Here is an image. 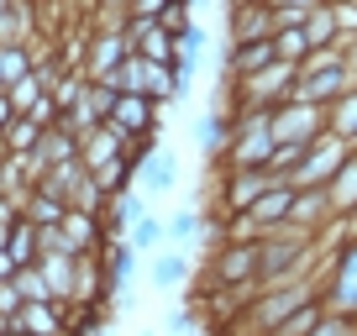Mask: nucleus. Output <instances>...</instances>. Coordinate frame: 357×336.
<instances>
[{
  "mask_svg": "<svg viewBox=\"0 0 357 336\" xmlns=\"http://www.w3.org/2000/svg\"><path fill=\"white\" fill-rule=\"evenodd\" d=\"M310 300H321V273H300V279H284V284H263V289L231 315V336H273L300 305H310Z\"/></svg>",
  "mask_w": 357,
  "mask_h": 336,
  "instance_id": "obj_1",
  "label": "nucleus"
},
{
  "mask_svg": "<svg viewBox=\"0 0 357 336\" xmlns=\"http://www.w3.org/2000/svg\"><path fill=\"white\" fill-rule=\"evenodd\" d=\"M257 263H263V242H257V236H226L211 252V263H205V284H211L215 294H231V315L263 289Z\"/></svg>",
  "mask_w": 357,
  "mask_h": 336,
  "instance_id": "obj_2",
  "label": "nucleus"
},
{
  "mask_svg": "<svg viewBox=\"0 0 357 336\" xmlns=\"http://www.w3.org/2000/svg\"><path fill=\"white\" fill-rule=\"evenodd\" d=\"M315 236L321 231H305V226H273L263 242V263H257V279L263 284H284V279H300V273H315Z\"/></svg>",
  "mask_w": 357,
  "mask_h": 336,
  "instance_id": "obj_3",
  "label": "nucleus"
},
{
  "mask_svg": "<svg viewBox=\"0 0 357 336\" xmlns=\"http://www.w3.org/2000/svg\"><path fill=\"white\" fill-rule=\"evenodd\" d=\"M294 84H300V63H268L247 79H226V105L231 111H279L284 100H294Z\"/></svg>",
  "mask_w": 357,
  "mask_h": 336,
  "instance_id": "obj_4",
  "label": "nucleus"
},
{
  "mask_svg": "<svg viewBox=\"0 0 357 336\" xmlns=\"http://www.w3.org/2000/svg\"><path fill=\"white\" fill-rule=\"evenodd\" d=\"M321 300H326V310L357 321V236L336 247L331 263L321 268Z\"/></svg>",
  "mask_w": 357,
  "mask_h": 336,
  "instance_id": "obj_5",
  "label": "nucleus"
},
{
  "mask_svg": "<svg viewBox=\"0 0 357 336\" xmlns=\"http://www.w3.org/2000/svg\"><path fill=\"white\" fill-rule=\"evenodd\" d=\"M268 184H273L268 168H221V174H215V211H221V221L247 215V205H252Z\"/></svg>",
  "mask_w": 357,
  "mask_h": 336,
  "instance_id": "obj_6",
  "label": "nucleus"
},
{
  "mask_svg": "<svg viewBox=\"0 0 357 336\" xmlns=\"http://www.w3.org/2000/svg\"><path fill=\"white\" fill-rule=\"evenodd\" d=\"M347 158H352V147H347L336 132H326V137H315V142L305 147V158H300V168L289 174V184H294V190H305V184H331L336 168H342Z\"/></svg>",
  "mask_w": 357,
  "mask_h": 336,
  "instance_id": "obj_7",
  "label": "nucleus"
},
{
  "mask_svg": "<svg viewBox=\"0 0 357 336\" xmlns=\"http://www.w3.org/2000/svg\"><path fill=\"white\" fill-rule=\"evenodd\" d=\"M126 58H132L126 22H121V26H95V32L84 37V74H89V79H111Z\"/></svg>",
  "mask_w": 357,
  "mask_h": 336,
  "instance_id": "obj_8",
  "label": "nucleus"
},
{
  "mask_svg": "<svg viewBox=\"0 0 357 336\" xmlns=\"http://www.w3.org/2000/svg\"><path fill=\"white\" fill-rule=\"evenodd\" d=\"M273 137L279 142H300L310 147L315 137H326V105H310V100H284L279 111H273Z\"/></svg>",
  "mask_w": 357,
  "mask_h": 336,
  "instance_id": "obj_9",
  "label": "nucleus"
},
{
  "mask_svg": "<svg viewBox=\"0 0 357 336\" xmlns=\"http://www.w3.org/2000/svg\"><path fill=\"white\" fill-rule=\"evenodd\" d=\"M352 84H357V74L347 68V53H342L336 63H326V68H300L294 95H300V100H310V105H331L336 95H347Z\"/></svg>",
  "mask_w": 357,
  "mask_h": 336,
  "instance_id": "obj_10",
  "label": "nucleus"
},
{
  "mask_svg": "<svg viewBox=\"0 0 357 336\" xmlns=\"http://www.w3.org/2000/svg\"><path fill=\"white\" fill-rule=\"evenodd\" d=\"M226 32H231V43H268V37L279 32V11H273V6H257V0H231Z\"/></svg>",
  "mask_w": 357,
  "mask_h": 336,
  "instance_id": "obj_11",
  "label": "nucleus"
},
{
  "mask_svg": "<svg viewBox=\"0 0 357 336\" xmlns=\"http://www.w3.org/2000/svg\"><path fill=\"white\" fill-rule=\"evenodd\" d=\"M158 111H163V105L147 100V95H116L105 126H116V132H126V137H158Z\"/></svg>",
  "mask_w": 357,
  "mask_h": 336,
  "instance_id": "obj_12",
  "label": "nucleus"
},
{
  "mask_svg": "<svg viewBox=\"0 0 357 336\" xmlns=\"http://www.w3.org/2000/svg\"><path fill=\"white\" fill-rule=\"evenodd\" d=\"M126 37H132V53L153 58V63H174L178 58V43H174V32H168L163 22H137V16H126Z\"/></svg>",
  "mask_w": 357,
  "mask_h": 336,
  "instance_id": "obj_13",
  "label": "nucleus"
},
{
  "mask_svg": "<svg viewBox=\"0 0 357 336\" xmlns=\"http://www.w3.org/2000/svg\"><path fill=\"white\" fill-rule=\"evenodd\" d=\"M289 221L305 226V231H326V221H336V211H331V184H305V190H294Z\"/></svg>",
  "mask_w": 357,
  "mask_h": 336,
  "instance_id": "obj_14",
  "label": "nucleus"
},
{
  "mask_svg": "<svg viewBox=\"0 0 357 336\" xmlns=\"http://www.w3.org/2000/svg\"><path fill=\"white\" fill-rule=\"evenodd\" d=\"M231 132H236V116H231V105H215V111H200L195 116V126H190V137H195V147H200L205 158H215L226 142H231Z\"/></svg>",
  "mask_w": 357,
  "mask_h": 336,
  "instance_id": "obj_15",
  "label": "nucleus"
},
{
  "mask_svg": "<svg viewBox=\"0 0 357 336\" xmlns=\"http://www.w3.org/2000/svg\"><path fill=\"white\" fill-rule=\"evenodd\" d=\"M63 231H68V242H74V252L84 258V252H105V221H100V211H68L63 215Z\"/></svg>",
  "mask_w": 357,
  "mask_h": 336,
  "instance_id": "obj_16",
  "label": "nucleus"
},
{
  "mask_svg": "<svg viewBox=\"0 0 357 336\" xmlns=\"http://www.w3.org/2000/svg\"><path fill=\"white\" fill-rule=\"evenodd\" d=\"M126 142H132V137L116 132V126H95L89 137H79V163H84V168H100V163H111V158H121Z\"/></svg>",
  "mask_w": 357,
  "mask_h": 336,
  "instance_id": "obj_17",
  "label": "nucleus"
},
{
  "mask_svg": "<svg viewBox=\"0 0 357 336\" xmlns=\"http://www.w3.org/2000/svg\"><path fill=\"white\" fill-rule=\"evenodd\" d=\"M279 63V47H273V37L268 43H231V53H226V79H247L257 74V68Z\"/></svg>",
  "mask_w": 357,
  "mask_h": 336,
  "instance_id": "obj_18",
  "label": "nucleus"
},
{
  "mask_svg": "<svg viewBox=\"0 0 357 336\" xmlns=\"http://www.w3.org/2000/svg\"><path fill=\"white\" fill-rule=\"evenodd\" d=\"M137 184H142L147 194H168V190H174V184H178V158H174V147H158V153L137 168Z\"/></svg>",
  "mask_w": 357,
  "mask_h": 336,
  "instance_id": "obj_19",
  "label": "nucleus"
},
{
  "mask_svg": "<svg viewBox=\"0 0 357 336\" xmlns=\"http://www.w3.org/2000/svg\"><path fill=\"white\" fill-rule=\"evenodd\" d=\"M137 263H142V252H137L126 236L105 242V273H111V294H116V289H126V284L137 279Z\"/></svg>",
  "mask_w": 357,
  "mask_h": 336,
  "instance_id": "obj_20",
  "label": "nucleus"
},
{
  "mask_svg": "<svg viewBox=\"0 0 357 336\" xmlns=\"http://www.w3.org/2000/svg\"><path fill=\"white\" fill-rule=\"evenodd\" d=\"M331 211H336V221H352L357 215V147L331 179Z\"/></svg>",
  "mask_w": 357,
  "mask_h": 336,
  "instance_id": "obj_21",
  "label": "nucleus"
},
{
  "mask_svg": "<svg viewBox=\"0 0 357 336\" xmlns=\"http://www.w3.org/2000/svg\"><path fill=\"white\" fill-rule=\"evenodd\" d=\"M190 268H195V258L184 252V247H174V252H158L153 258L147 279H153V289H178V284L190 279Z\"/></svg>",
  "mask_w": 357,
  "mask_h": 336,
  "instance_id": "obj_22",
  "label": "nucleus"
},
{
  "mask_svg": "<svg viewBox=\"0 0 357 336\" xmlns=\"http://www.w3.org/2000/svg\"><path fill=\"white\" fill-rule=\"evenodd\" d=\"M22 215H26L32 226H63V215H68V200H58L53 190L32 184V194L22 200Z\"/></svg>",
  "mask_w": 357,
  "mask_h": 336,
  "instance_id": "obj_23",
  "label": "nucleus"
},
{
  "mask_svg": "<svg viewBox=\"0 0 357 336\" xmlns=\"http://www.w3.org/2000/svg\"><path fill=\"white\" fill-rule=\"evenodd\" d=\"M326 132H336L347 147H357V84L326 105Z\"/></svg>",
  "mask_w": 357,
  "mask_h": 336,
  "instance_id": "obj_24",
  "label": "nucleus"
},
{
  "mask_svg": "<svg viewBox=\"0 0 357 336\" xmlns=\"http://www.w3.org/2000/svg\"><path fill=\"white\" fill-rule=\"evenodd\" d=\"M305 37L310 47H336L342 43V22H336V0H321L310 16H305Z\"/></svg>",
  "mask_w": 357,
  "mask_h": 336,
  "instance_id": "obj_25",
  "label": "nucleus"
},
{
  "mask_svg": "<svg viewBox=\"0 0 357 336\" xmlns=\"http://www.w3.org/2000/svg\"><path fill=\"white\" fill-rule=\"evenodd\" d=\"M47 273V289H53V300L74 305V273H79V258H37Z\"/></svg>",
  "mask_w": 357,
  "mask_h": 336,
  "instance_id": "obj_26",
  "label": "nucleus"
},
{
  "mask_svg": "<svg viewBox=\"0 0 357 336\" xmlns=\"http://www.w3.org/2000/svg\"><path fill=\"white\" fill-rule=\"evenodd\" d=\"M37 142H43V126H37L32 116H16V121L0 132V147H6V153H32Z\"/></svg>",
  "mask_w": 357,
  "mask_h": 336,
  "instance_id": "obj_27",
  "label": "nucleus"
},
{
  "mask_svg": "<svg viewBox=\"0 0 357 336\" xmlns=\"http://www.w3.org/2000/svg\"><path fill=\"white\" fill-rule=\"evenodd\" d=\"M6 252H11V263H16V268L37 263V226L26 221V215H22V221L11 226V242H6Z\"/></svg>",
  "mask_w": 357,
  "mask_h": 336,
  "instance_id": "obj_28",
  "label": "nucleus"
},
{
  "mask_svg": "<svg viewBox=\"0 0 357 336\" xmlns=\"http://www.w3.org/2000/svg\"><path fill=\"white\" fill-rule=\"evenodd\" d=\"M200 231H205V215L195 211V205H190V211H178L174 221H168V242H178V247H184V252H195V242H200Z\"/></svg>",
  "mask_w": 357,
  "mask_h": 336,
  "instance_id": "obj_29",
  "label": "nucleus"
},
{
  "mask_svg": "<svg viewBox=\"0 0 357 336\" xmlns=\"http://www.w3.org/2000/svg\"><path fill=\"white\" fill-rule=\"evenodd\" d=\"M273 47H279L284 63H305V58L315 53L310 37H305V26H279V32H273Z\"/></svg>",
  "mask_w": 357,
  "mask_h": 336,
  "instance_id": "obj_30",
  "label": "nucleus"
},
{
  "mask_svg": "<svg viewBox=\"0 0 357 336\" xmlns=\"http://www.w3.org/2000/svg\"><path fill=\"white\" fill-rule=\"evenodd\" d=\"M321 321H326V300H310V305H300V310H294V315H289V321H284L273 336H310Z\"/></svg>",
  "mask_w": 357,
  "mask_h": 336,
  "instance_id": "obj_31",
  "label": "nucleus"
},
{
  "mask_svg": "<svg viewBox=\"0 0 357 336\" xmlns=\"http://www.w3.org/2000/svg\"><path fill=\"white\" fill-rule=\"evenodd\" d=\"M37 258H79L63 226H37Z\"/></svg>",
  "mask_w": 357,
  "mask_h": 336,
  "instance_id": "obj_32",
  "label": "nucleus"
},
{
  "mask_svg": "<svg viewBox=\"0 0 357 336\" xmlns=\"http://www.w3.org/2000/svg\"><path fill=\"white\" fill-rule=\"evenodd\" d=\"M126 242H132L137 252H153L158 242H168V226L158 221V215H142V221H137L132 231H126Z\"/></svg>",
  "mask_w": 357,
  "mask_h": 336,
  "instance_id": "obj_33",
  "label": "nucleus"
},
{
  "mask_svg": "<svg viewBox=\"0 0 357 336\" xmlns=\"http://www.w3.org/2000/svg\"><path fill=\"white\" fill-rule=\"evenodd\" d=\"M16 289H22V300H53L43 263H26V268H16Z\"/></svg>",
  "mask_w": 357,
  "mask_h": 336,
  "instance_id": "obj_34",
  "label": "nucleus"
},
{
  "mask_svg": "<svg viewBox=\"0 0 357 336\" xmlns=\"http://www.w3.org/2000/svg\"><path fill=\"white\" fill-rule=\"evenodd\" d=\"M321 0H273V11H279V26H305V16L315 11Z\"/></svg>",
  "mask_w": 357,
  "mask_h": 336,
  "instance_id": "obj_35",
  "label": "nucleus"
},
{
  "mask_svg": "<svg viewBox=\"0 0 357 336\" xmlns=\"http://www.w3.org/2000/svg\"><path fill=\"white\" fill-rule=\"evenodd\" d=\"M174 43H178V58H184V63H200L205 26H200V22H195V26H184V32H174Z\"/></svg>",
  "mask_w": 357,
  "mask_h": 336,
  "instance_id": "obj_36",
  "label": "nucleus"
},
{
  "mask_svg": "<svg viewBox=\"0 0 357 336\" xmlns=\"http://www.w3.org/2000/svg\"><path fill=\"white\" fill-rule=\"evenodd\" d=\"M310 336H357V321H352V315H336V310H326V321L315 326Z\"/></svg>",
  "mask_w": 357,
  "mask_h": 336,
  "instance_id": "obj_37",
  "label": "nucleus"
},
{
  "mask_svg": "<svg viewBox=\"0 0 357 336\" xmlns=\"http://www.w3.org/2000/svg\"><path fill=\"white\" fill-rule=\"evenodd\" d=\"M163 26H168V32H184V26H195V11L184 6V0H174V6L163 11Z\"/></svg>",
  "mask_w": 357,
  "mask_h": 336,
  "instance_id": "obj_38",
  "label": "nucleus"
},
{
  "mask_svg": "<svg viewBox=\"0 0 357 336\" xmlns=\"http://www.w3.org/2000/svg\"><path fill=\"white\" fill-rule=\"evenodd\" d=\"M22 305H26V300H22V289H16V279H6V284H0V315L11 321V315L22 310Z\"/></svg>",
  "mask_w": 357,
  "mask_h": 336,
  "instance_id": "obj_39",
  "label": "nucleus"
},
{
  "mask_svg": "<svg viewBox=\"0 0 357 336\" xmlns=\"http://www.w3.org/2000/svg\"><path fill=\"white\" fill-rule=\"evenodd\" d=\"M174 331L178 336H195V331H200V315H195V310H178L174 315Z\"/></svg>",
  "mask_w": 357,
  "mask_h": 336,
  "instance_id": "obj_40",
  "label": "nucleus"
},
{
  "mask_svg": "<svg viewBox=\"0 0 357 336\" xmlns=\"http://www.w3.org/2000/svg\"><path fill=\"white\" fill-rule=\"evenodd\" d=\"M16 116H22V111H16V100H11L6 90H0V132H6V126H11Z\"/></svg>",
  "mask_w": 357,
  "mask_h": 336,
  "instance_id": "obj_41",
  "label": "nucleus"
},
{
  "mask_svg": "<svg viewBox=\"0 0 357 336\" xmlns=\"http://www.w3.org/2000/svg\"><path fill=\"white\" fill-rule=\"evenodd\" d=\"M6 279H16V263H11V252H0V284Z\"/></svg>",
  "mask_w": 357,
  "mask_h": 336,
  "instance_id": "obj_42",
  "label": "nucleus"
},
{
  "mask_svg": "<svg viewBox=\"0 0 357 336\" xmlns=\"http://www.w3.org/2000/svg\"><path fill=\"white\" fill-rule=\"evenodd\" d=\"M184 6H190V11H200V6H211V0H184Z\"/></svg>",
  "mask_w": 357,
  "mask_h": 336,
  "instance_id": "obj_43",
  "label": "nucleus"
},
{
  "mask_svg": "<svg viewBox=\"0 0 357 336\" xmlns=\"http://www.w3.org/2000/svg\"><path fill=\"white\" fill-rule=\"evenodd\" d=\"M142 336H158V331H142Z\"/></svg>",
  "mask_w": 357,
  "mask_h": 336,
  "instance_id": "obj_44",
  "label": "nucleus"
},
{
  "mask_svg": "<svg viewBox=\"0 0 357 336\" xmlns=\"http://www.w3.org/2000/svg\"><path fill=\"white\" fill-rule=\"evenodd\" d=\"M257 6H268V0H257Z\"/></svg>",
  "mask_w": 357,
  "mask_h": 336,
  "instance_id": "obj_45",
  "label": "nucleus"
},
{
  "mask_svg": "<svg viewBox=\"0 0 357 336\" xmlns=\"http://www.w3.org/2000/svg\"><path fill=\"white\" fill-rule=\"evenodd\" d=\"M0 90H6V84H0Z\"/></svg>",
  "mask_w": 357,
  "mask_h": 336,
  "instance_id": "obj_46",
  "label": "nucleus"
}]
</instances>
